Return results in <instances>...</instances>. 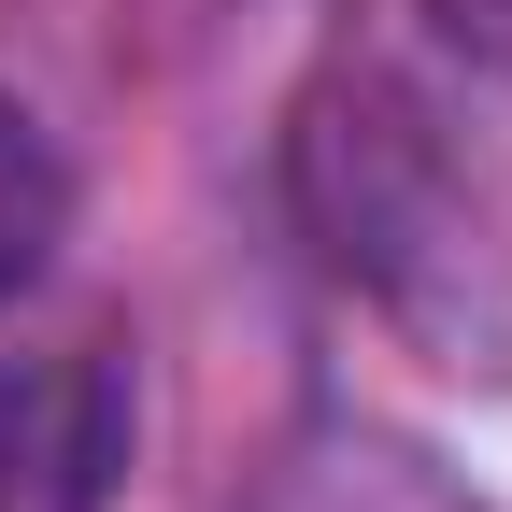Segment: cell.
<instances>
[{
    "label": "cell",
    "instance_id": "6da1fadb",
    "mask_svg": "<svg viewBox=\"0 0 512 512\" xmlns=\"http://www.w3.org/2000/svg\"><path fill=\"white\" fill-rule=\"evenodd\" d=\"M128 470V370L15 356L0 370V512H100Z\"/></svg>",
    "mask_w": 512,
    "mask_h": 512
},
{
    "label": "cell",
    "instance_id": "7a4b0ae2",
    "mask_svg": "<svg viewBox=\"0 0 512 512\" xmlns=\"http://www.w3.org/2000/svg\"><path fill=\"white\" fill-rule=\"evenodd\" d=\"M242 512H484L441 456H413V441H384V427H313L299 456L256 484Z\"/></svg>",
    "mask_w": 512,
    "mask_h": 512
},
{
    "label": "cell",
    "instance_id": "3957f363",
    "mask_svg": "<svg viewBox=\"0 0 512 512\" xmlns=\"http://www.w3.org/2000/svg\"><path fill=\"white\" fill-rule=\"evenodd\" d=\"M57 228H72V171H57V143H43L29 100H0V299L57 256Z\"/></svg>",
    "mask_w": 512,
    "mask_h": 512
},
{
    "label": "cell",
    "instance_id": "277c9868",
    "mask_svg": "<svg viewBox=\"0 0 512 512\" xmlns=\"http://www.w3.org/2000/svg\"><path fill=\"white\" fill-rule=\"evenodd\" d=\"M427 29L470 57V72H498L512 86V0H427Z\"/></svg>",
    "mask_w": 512,
    "mask_h": 512
}]
</instances>
